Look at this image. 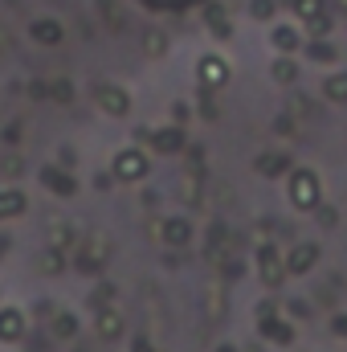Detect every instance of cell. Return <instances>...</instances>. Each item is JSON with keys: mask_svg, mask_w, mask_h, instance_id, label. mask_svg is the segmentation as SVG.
I'll list each match as a JSON object with an SVG mask.
<instances>
[{"mask_svg": "<svg viewBox=\"0 0 347 352\" xmlns=\"http://www.w3.org/2000/svg\"><path fill=\"white\" fill-rule=\"evenodd\" d=\"M94 107L110 119H127L131 115V94L123 87H115V82H102V87H94Z\"/></svg>", "mask_w": 347, "mask_h": 352, "instance_id": "4", "label": "cell"}, {"mask_svg": "<svg viewBox=\"0 0 347 352\" xmlns=\"http://www.w3.org/2000/svg\"><path fill=\"white\" fill-rule=\"evenodd\" d=\"M29 37H33V45L53 50V45H62V41H66V29H62L53 16H37V21L29 25Z\"/></svg>", "mask_w": 347, "mask_h": 352, "instance_id": "8", "label": "cell"}, {"mask_svg": "<svg viewBox=\"0 0 347 352\" xmlns=\"http://www.w3.org/2000/svg\"><path fill=\"white\" fill-rule=\"evenodd\" d=\"M106 303H115V287H106V283H102V287L94 291V307H106Z\"/></svg>", "mask_w": 347, "mask_h": 352, "instance_id": "28", "label": "cell"}, {"mask_svg": "<svg viewBox=\"0 0 347 352\" xmlns=\"http://www.w3.org/2000/svg\"><path fill=\"white\" fill-rule=\"evenodd\" d=\"M192 238H196L192 221H184V217H164V221H160V242H164V246L184 250V246H192Z\"/></svg>", "mask_w": 347, "mask_h": 352, "instance_id": "6", "label": "cell"}, {"mask_svg": "<svg viewBox=\"0 0 347 352\" xmlns=\"http://www.w3.org/2000/svg\"><path fill=\"white\" fill-rule=\"evenodd\" d=\"M25 209H29V197H25L21 188H0V221L21 217Z\"/></svg>", "mask_w": 347, "mask_h": 352, "instance_id": "14", "label": "cell"}, {"mask_svg": "<svg viewBox=\"0 0 347 352\" xmlns=\"http://www.w3.org/2000/svg\"><path fill=\"white\" fill-rule=\"evenodd\" d=\"M270 74H274V82H298V62H294V54H278L274 58V66H270Z\"/></svg>", "mask_w": 347, "mask_h": 352, "instance_id": "17", "label": "cell"}, {"mask_svg": "<svg viewBox=\"0 0 347 352\" xmlns=\"http://www.w3.org/2000/svg\"><path fill=\"white\" fill-rule=\"evenodd\" d=\"M217 352H237V349H233V344H221V349H217Z\"/></svg>", "mask_w": 347, "mask_h": 352, "instance_id": "34", "label": "cell"}, {"mask_svg": "<svg viewBox=\"0 0 347 352\" xmlns=\"http://www.w3.org/2000/svg\"><path fill=\"white\" fill-rule=\"evenodd\" d=\"M143 50H147L152 58H160V54L168 50V37H164L160 29H152V33H143Z\"/></svg>", "mask_w": 347, "mask_h": 352, "instance_id": "23", "label": "cell"}, {"mask_svg": "<svg viewBox=\"0 0 347 352\" xmlns=\"http://www.w3.org/2000/svg\"><path fill=\"white\" fill-rule=\"evenodd\" d=\"M123 328H127V320H123V311L115 303L94 307V336L98 340H123Z\"/></svg>", "mask_w": 347, "mask_h": 352, "instance_id": "5", "label": "cell"}, {"mask_svg": "<svg viewBox=\"0 0 347 352\" xmlns=\"http://www.w3.org/2000/svg\"><path fill=\"white\" fill-rule=\"evenodd\" d=\"M4 254H8V238H0V258H4Z\"/></svg>", "mask_w": 347, "mask_h": 352, "instance_id": "33", "label": "cell"}, {"mask_svg": "<svg viewBox=\"0 0 347 352\" xmlns=\"http://www.w3.org/2000/svg\"><path fill=\"white\" fill-rule=\"evenodd\" d=\"M41 270H45V274H66V250H62V246H49V250L41 254Z\"/></svg>", "mask_w": 347, "mask_h": 352, "instance_id": "20", "label": "cell"}, {"mask_svg": "<svg viewBox=\"0 0 347 352\" xmlns=\"http://www.w3.org/2000/svg\"><path fill=\"white\" fill-rule=\"evenodd\" d=\"M286 197L294 209L302 213H315L319 201H323V184H319V173L315 168H290L286 173Z\"/></svg>", "mask_w": 347, "mask_h": 352, "instance_id": "1", "label": "cell"}, {"mask_svg": "<svg viewBox=\"0 0 347 352\" xmlns=\"http://www.w3.org/2000/svg\"><path fill=\"white\" fill-rule=\"evenodd\" d=\"M254 168H258L261 176H286L290 173V160H286L282 152H265V156L254 160Z\"/></svg>", "mask_w": 347, "mask_h": 352, "instance_id": "18", "label": "cell"}, {"mask_svg": "<svg viewBox=\"0 0 347 352\" xmlns=\"http://www.w3.org/2000/svg\"><path fill=\"white\" fill-rule=\"evenodd\" d=\"M323 94H327V102H347V70L327 74L323 78Z\"/></svg>", "mask_w": 347, "mask_h": 352, "instance_id": "19", "label": "cell"}, {"mask_svg": "<svg viewBox=\"0 0 347 352\" xmlns=\"http://www.w3.org/2000/svg\"><path fill=\"white\" fill-rule=\"evenodd\" d=\"M327 12V0H294V16L307 25V21H315V16H323Z\"/></svg>", "mask_w": 347, "mask_h": 352, "instance_id": "21", "label": "cell"}, {"mask_svg": "<svg viewBox=\"0 0 347 352\" xmlns=\"http://www.w3.org/2000/svg\"><path fill=\"white\" fill-rule=\"evenodd\" d=\"M274 316H278V303H270V299L258 303V324H261V320H274Z\"/></svg>", "mask_w": 347, "mask_h": 352, "instance_id": "30", "label": "cell"}, {"mask_svg": "<svg viewBox=\"0 0 347 352\" xmlns=\"http://www.w3.org/2000/svg\"><path fill=\"white\" fill-rule=\"evenodd\" d=\"M311 58H315V62H335V45H327L323 37H315V41H311Z\"/></svg>", "mask_w": 347, "mask_h": 352, "instance_id": "25", "label": "cell"}, {"mask_svg": "<svg viewBox=\"0 0 347 352\" xmlns=\"http://www.w3.org/2000/svg\"><path fill=\"white\" fill-rule=\"evenodd\" d=\"M258 278L265 287H282V278H286V258H278L274 246H261L258 250Z\"/></svg>", "mask_w": 347, "mask_h": 352, "instance_id": "7", "label": "cell"}, {"mask_svg": "<svg viewBox=\"0 0 347 352\" xmlns=\"http://www.w3.org/2000/svg\"><path fill=\"white\" fill-rule=\"evenodd\" d=\"M53 98H58V102H70V98H74V87H70V82H53Z\"/></svg>", "mask_w": 347, "mask_h": 352, "instance_id": "29", "label": "cell"}, {"mask_svg": "<svg viewBox=\"0 0 347 352\" xmlns=\"http://www.w3.org/2000/svg\"><path fill=\"white\" fill-rule=\"evenodd\" d=\"M319 263V246L315 242H294V250L286 254V274H307Z\"/></svg>", "mask_w": 347, "mask_h": 352, "instance_id": "11", "label": "cell"}, {"mask_svg": "<svg viewBox=\"0 0 347 352\" xmlns=\"http://www.w3.org/2000/svg\"><path fill=\"white\" fill-rule=\"evenodd\" d=\"M147 144L160 152V156H176L184 148V131L180 127H160V131H147Z\"/></svg>", "mask_w": 347, "mask_h": 352, "instance_id": "12", "label": "cell"}, {"mask_svg": "<svg viewBox=\"0 0 347 352\" xmlns=\"http://www.w3.org/2000/svg\"><path fill=\"white\" fill-rule=\"evenodd\" d=\"M258 328H261V336H265L270 344H278V349H290V344H294V328H290L286 320H278V316H274V320H261Z\"/></svg>", "mask_w": 347, "mask_h": 352, "instance_id": "13", "label": "cell"}, {"mask_svg": "<svg viewBox=\"0 0 347 352\" xmlns=\"http://www.w3.org/2000/svg\"><path fill=\"white\" fill-rule=\"evenodd\" d=\"M307 33H311V37H327V33H331V12H323V16L307 21Z\"/></svg>", "mask_w": 347, "mask_h": 352, "instance_id": "26", "label": "cell"}, {"mask_svg": "<svg viewBox=\"0 0 347 352\" xmlns=\"http://www.w3.org/2000/svg\"><path fill=\"white\" fill-rule=\"evenodd\" d=\"M331 332H335V336H344V340H347V316H331Z\"/></svg>", "mask_w": 347, "mask_h": 352, "instance_id": "32", "label": "cell"}, {"mask_svg": "<svg viewBox=\"0 0 347 352\" xmlns=\"http://www.w3.org/2000/svg\"><path fill=\"white\" fill-rule=\"evenodd\" d=\"M147 156L139 152V148H123L115 160H110V176L119 180V184H139L143 176H147Z\"/></svg>", "mask_w": 347, "mask_h": 352, "instance_id": "2", "label": "cell"}, {"mask_svg": "<svg viewBox=\"0 0 347 352\" xmlns=\"http://www.w3.org/2000/svg\"><path fill=\"white\" fill-rule=\"evenodd\" d=\"M21 336H25V311L0 303V340H4V344H16Z\"/></svg>", "mask_w": 347, "mask_h": 352, "instance_id": "10", "label": "cell"}, {"mask_svg": "<svg viewBox=\"0 0 347 352\" xmlns=\"http://www.w3.org/2000/svg\"><path fill=\"white\" fill-rule=\"evenodd\" d=\"M98 8H102V16H106L110 29H123V16H119V4L115 0H98Z\"/></svg>", "mask_w": 347, "mask_h": 352, "instance_id": "27", "label": "cell"}, {"mask_svg": "<svg viewBox=\"0 0 347 352\" xmlns=\"http://www.w3.org/2000/svg\"><path fill=\"white\" fill-rule=\"evenodd\" d=\"M270 45H274L278 54H294V50L302 45V33H298L294 25H278V29H274V37H270Z\"/></svg>", "mask_w": 347, "mask_h": 352, "instance_id": "15", "label": "cell"}, {"mask_svg": "<svg viewBox=\"0 0 347 352\" xmlns=\"http://www.w3.org/2000/svg\"><path fill=\"white\" fill-rule=\"evenodd\" d=\"M53 336H58V340H74V336H78V320H74L70 311L53 316Z\"/></svg>", "mask_w": 347, "mask_h": 352, "instance_id": "22", "label": "cell"}, {"mask_svg": "<svg viewBox=\"0 0 347 352\" xmlns=\"http://www.w3.org/2000/svg\"><path fill=\"white\" fill-rule=\"evenodd\" d=\"M204 25L213 29V37H229V33H233V25H229V12H225L221 4H204Z\"/></svg>", "mask_w": 347, "mask_h": 352, "instance_id": "16", "label": "cell"}, {"mask_svg": "<svg viewBox=\"0 0 347 352\" xmlns=\"http://www.w3.org/2000/svg\"><path fill=\"white\" fill-rule=\"evenodd\" d=\"M37 176H41V184L53 192V197H74L78 192V180L70 173H62L58 164H45V168H37Z\"/></svg>", "mask_w": 347, "mask_h": 352, "instance_id": "9", "label": "cell"}, {"mask_svg": "<svg viewBox=\"0 0 347 352\" xmlns=\"http://www.w3.org/2000/svg\"><path fill=\"white\" fill-rule=\"evenodd\" d=\"M196 82H200V90H208V94L225 90L229 87V62H225L221 54H204V58L196 62Z\"/></svg>", "mask_w": 347, "mask_h": 352, "instance_id": "3", "label": "cell"}, {"mask_svg": "<svg viewBox=\"0 0 347 352\" xmlns=\"http://www.w3.org/2000/svg\"><path fill=\"white\" fill-rule=\"evenodd\" d=\"M127 352H156V344H152L147 336H135V340H131V349H127Z\"/></svg>", "mask_w": 347, "mask_h": 352, "instance_id": "31", "label": "cell"}, {"mask_svg": "<svg viewBox=\"0 0 347 352\" xmlns=\"http://www.w3.org/2000/svg\"><path fill=\"white\" fill-rule=\"evenodd\" d=\"M274 12H278L274 0H250V16L254 21H274Z\"/></svg>", "mask_w": 347, "mask_h": 352, "instance_id": "24", "label": "cell"}]
</instances>
